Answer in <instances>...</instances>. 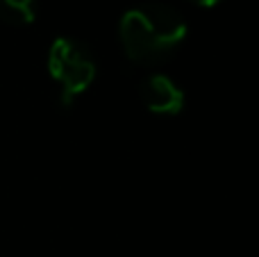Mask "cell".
Segmentation results:
<instances>
[{
  "label": "cell",
  "instance_id": "cell-4",
  "mask_svg": "<svg viewBox=\"0 0 259 257\" xmlns=\"http://www.w3.org/2000/svg\"><path fill=\"white\" fill-rule=\"evenodd\" d=\"M36 18V0H0V21L12 27H27Z\"/></svg>",
  "mask_w": 259,
  "mask_h": 257
},
{
  "label": "cell",
  "instance_id": "cell-3",
  "mask_svg": "<svg viewBox=\"0 0 259 257\" xmlns=\"http://www.w3.org/2000/svg\"><path fill=\"white\" fill-rule=\"evenodd\" d=\"M139 98L148 112L159 114V116H175L184 107L182 87L164 73H152L143 77V82L139 84Z\"/></svg>",
  "mask_w": 259,
  "mask_h": 257
},
{
  "label": "cell",
  "instance_id": "cell-1",
  "mask_svg": "<svg viewBox=\"0 0 259 257\" xmlns=\"http://www.w3.org/2000/svg\"><path fill=\"white\" fill-rule=\"evenodd\" d=\"M118 32L130 62L150 66L164 62L182 44L189 27L175 7L164 3H146L123 14Z\"/></svg>",
  "mask_w": 259,
  "mask_h": 257
},
{
  "label": "cell",
  "instance_id": "cell-2",
  "mask_svg": "<svg viewBox=\"0 0 259 257\" xmlns=\"http://www.w3.org/2000/svg\"><path fill=\"white\" fill-rule=\"evenodd\" d=\"M48 73L59 87V103L68 107L94 84L96 62L80 41L57 36L48 50Z\"/></svg>",
  "mask_w": 259,
  "mask_h": 257
},
{
  "label": "cell",
  "instance_id": "cell-5",
  "mask_svg": "<svg viewBox=\"0 0 259 257\" xmlns=\"http://www.w3.org/2000/svg\"><path fill=\"white\" fill-rule=\"evenodd\" d=\"M193 5H198V7H214V5H219L221 0H191Z\"/></svg>",
  "mask_w": 259,
  "mask_h": 257
}]
</instances>
